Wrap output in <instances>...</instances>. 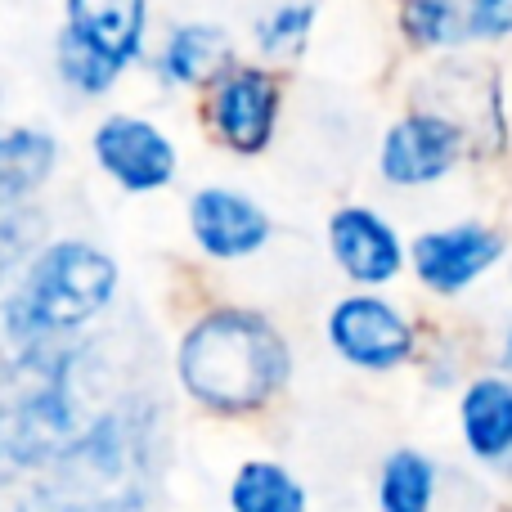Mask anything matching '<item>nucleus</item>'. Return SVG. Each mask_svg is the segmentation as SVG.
Returning <instances> with one entry per match:
<instances>
[{
  "mask_svg": "<svg viewBox=\"0 0 512 512\" xmlns=\"http://www.w3.org/2000/svg\"><path fill=\"white\" fill-rule=\"evenodd\" d=\"M176 364L189 396L221 414L261 409L292 369L283 337L252 310H216L194 324Z\"/></svg>",
  "mask_w": 512,
  "mask_h": 512,
  "instance_id": "obj_1",
  "label": "nucleus"
},
{
  "mask_svg": "<svg viewBox=\"0 0 512 512\" xmlns=\"http://www.w3.org/2000/svg\"><path fill=\"white\" fill-rule=\"evenodd\" d=\"M468 153V126L441 108H414L387 126L378 149V171L396 189H423L445 180Z\"/></svg>",
  "mask_w": 512,
  "mask_h": 512,
  "instance_id": "obj_5",
  "label": "nucleus"
},
{
  "mask_svg": "<svg viewBox=\"0 0 512 512\" xmlns=\"http://www.w3.org/2000/svg\"><path fill=\"white\" fill-rule=\"evenodd\" d=\"M149 432L131 414H99V423L50 463L41 504L54 512H135L144 499Z\"/></svg>",
  "mask_w": 512,
  "mask_h": 512,
  "instance_id": "obj_3",
  "label": "nucleus"
},
{
  "mask_svg": "<svg viewBox=\"0 0 512 512\" xmlns=\"http://www.w3.org/2000/svg\"><path fill=\"white\" fill-rule=\"evenodd\" d=\"M400 27L418 50H472L512 36V0H405Z\"/></svg>",
  "mask_w": 512,
  "mask_h": 512,
  "instance_id": "obj_7",
  "label": "nucleus"
},
{
  "mask_svg": "<svg viewBox=\"0 0 512 512\" xmlns=\"http://www.w3.org/2000/svg\"><path fill=\"white\" fill-rule=\"evenodd\" d=\"M328 243H333L337 265L360 283L396 279L400 261H405V248H400L396 230H391L373 207H342V212L328 221Z\"/></svg>",
  "mask_w": 512,
  "mask_h": 512,
  "instance_id": "obj_12",
  "label": "nucleus"
},
{
  "mask_svg": "<svg viewBox=\"0 0 512 512\" xmlns=\"http://www.w3.org/2000/svg\"><path fill=\"white\" fill-rule=\"evenodd\" d=\"M436 490V468L414 450H396L382 463V512H427Z\"/></svg>",
  "mask_w": 512,
  "mask_h": 512,
  "instance_id": "obj_18",
  "label": "nucleus"
},
{
  "mask_svg": "<svg viewBox=\"0 0 512 512\" xmlns=\"http://www.w3.org/2000/svg\"><path fill=\"white\" fill-rule=\"evenodd\" d=\"M230 63H234V45L221 23H180L162 36L153 72H158L162 86L194 90V86H212Z\"/></svg>",
  "mask_w": 512,
  "mask_h": 512,
  "instance_id": "obj_13",
  "label": "nucleus"
},
{
  "mask_svg": "<svg viewBox=\"0 0 512 512\" xmlns=\"http://www.w3.org/2000/svg\"><path fill=\"white\" fill-rule=\"evenodd\" d=\"M90 149H95L99 171H104L108 180H117L126 194L167 189L180 167L176 144L167 140V131L135 113L104 117V122L95 126V135H90Z\"/></svg>",
  "mask_w": 512,
  "mask_h": 512,
  "instance_id": "obj_6",
  "label": "nucleus"
},
{
  "mask_svg": "<svg viewBox=\"0 0 512 512\" xmlns=\"http://www.w3.org/2000/svg\"><path fill=\"white\" fill-rule=\"evenodd\" d=\"M234 512H306L301 486L279 463H248L230 490Z\"/></svg>",
  "mask_w": 512,
  "mask_h": 512,
  "instance_id": "obj_17",
  "label": "nucleus"
},
{
  "mask_svg": "<svg viewBox=\"0 0 512 512\" xmlns=\"http://www.w3.org/2000/svg\"><path fill=\"white\" fill-rule=\"evenodd\" d=\"M315 0H283V5L265 9L256 18V50L265 59H297L306 50L310 32H315Z\"/></svg>",
  "mask_w": 512,
  "mask_h": 512,
  "instance_id": "obj_19",
  "label": "nucleus"
},
{
  "mask_svg": "<svg viewBox=\"0 0 512 512\" xmlns=\"http://www.w3.org/2000/svg\"><path fill=\"white\" fill-rule=\"evenodd\" d=\"M504 364L512 369V337H508V346H504Z\"/></svg>",
  "mask_w": 512,
  "mask_h": 512,
  "instance_id": "obj_20",
  "label": "nucleus"
},
{
  "mask_svg": "<svg viewBox=\"0 0 512 512\" xmlns=\"http://www.w3.org/2000/svg\"><path fill=\"white\" fill-rule=\"evenodd\" d=\"M463 436L472 454L481 459H504L512 450V382L481 378L463 396Z\"/></svg>",
  "mask_w": 512,
  "mask_h": 512,
  "instance_id": "obj_15",
  "label": "nucleus"
},
{
  "mask_svg": "<svg viewBox=\"0 0 512 512\" xmlns=\"http://www.w3.org/2000/svg\"><path fill=\"white\" fill-rule=\"evenodd\" d=\"M63 27L117 68H131L149 41V0H63Z\"/></svg>",
  "mask_w": 512,
  "mask_h": 512,
  "instance_id": "obj_11",
  "label": "nucleus"
},
{
  "mask_svg": "<svg viewBox=\"0 0 512 512\" xmlns=\"http://www.w3.org/2000/svg\"><path fill=\"white\" fill-rule=\"evenodd\" d=\"M283 113V86L261 63H230L207 86V126L230 153L256 158L270 149Z\"/></svg>",
  "mask_w": 512,
  "mask_h": 512,
  "instance_id": "obj_4",
  "label": "nucleus"
},
{
  "mask_svg": "<svg viewBox=\"0 0 512 512\" xmlns=\"http://www.w3.org/2000/svg\"><path fill=\"white\" fill-rule=\"evenodd\" d=\"M504 256V234L490 225H450L414 243L418 279L436 292H459Z\"/></svg>",
  "mask_w": 512,
  "mask_h": 512,
  "instance_id": "obj_9",
  "label": "nucleus"
},
{
  "mask_svg": "<svg viewBox=\"0 0 512 512\" xmlns=\"http://www.w3.org/2000/svg\"><path fill=\"white\" fill-rule=\"evenodd\" d=\"M54 68H59V81L72 90V95H86V99H104L108 90L117 86L126 68H117L113 59L86 45L77 32L59 27V41H54Z\"/></svg>",
  "mask_w": 512,
  "mask_h": 512,
  "instance_id": "obj_16",
  "label": "nucleus"
},
{
  "mask_svg": "<svg viewBox=\"0 0 512 512\" xmlns=\"http://www.w3.org/2000/svg\"><path fill=\"white\" fill-rule=\"evenodd\" d=\"M117 265L90 243L63 239L32 256L27 279L9 292L5 328L14 342H50V337L81 328L113 301Z\"/></svg>",
  "mask_w": 512,
  "mask_h": 512,
  "instance_id": "obj_2",
  "label": "nucleus"
},
{
  "mask_svg": "<svg viewBox=\"0 0 512 512\" xmlns=\"http://www.w3.org/2000/svg\"><path fill=\"white\" fill-rule=\"evenodd\" d=\"M54 162H59V144L41 126H14L0 140V198L5 207H18L27 194L50 180Z\"/></svg>",
  "mask_w": 512,
  "mask_h": 512,
  "instance_id": "obj_14",
  "label": "nucleus"
},
{
  "mask_svg": "<svg viewBox=\"0 0 512 512\" xmlns=\"http://www.w3.org/2000/svg\"><path fill=\"white\" fill-rule=\"evenodd\" d=\"M189 230H194L198 248L216 261H239L265 248L270 239V216L243 198L239 189H198L189 203Z\"/></svg>",
  "mask_w": 512,
  "mask_h": 512,
  "instance_id": "obj_10",
  "label": "nucleus"
},
{
  "mask_svg": "<svg viewBox=\"0 0 512 512\" xmlns=\"http://www.w3.org/2000/svg\"><path fill=\"white\" fill-rule=\"evenodd\" d=\"M328 337L351 364L378 373L396 369L414 351V333H409L405 315L396 306H387L382 297H346L328 315Z\"/></svg>",
  "mask_w": 512,
  "mask_h": 512,
  "instance_id": "obj_8",
  "label": "nucleus"
}]
</instances>
